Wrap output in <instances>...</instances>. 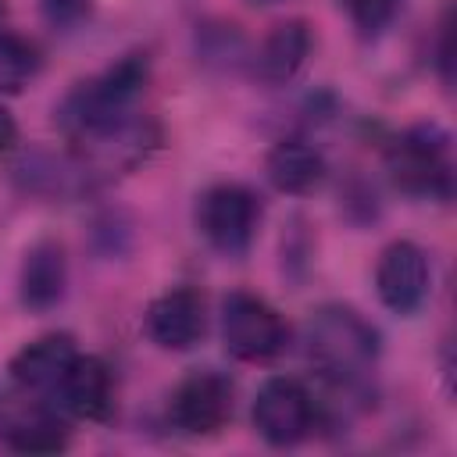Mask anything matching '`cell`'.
<instances>
[{"mask_svg": "<svg viewBox=\"0 0 457 457\" xmlns=\"http://www.w3.org/2000/svg\"><path fill=\"white\" fill-rule=\"evenodd\" d=\"M54 393H57V400L68 414L86 418V421H100V418H107V411L114 403L111 368L93 353H86V357L79 353Z\"/></svg>", "mask_w": 457, "mask_h": 457, "instance_id": "cell-12", "label": "cell"}, {"mask_svg": "<svg viewBox=\"0 0 457 457\" xmlns=\"http://www.w3.org/2000/svg\"><path fill=\"white\" fill-rule=\"evenodd\" d=\"M4 439L18 453H57L68 446V428L50 411H32V414H18L14 421H7Z\"/></svg>", "mask_w": 457, "mask_h": 457, "instance_id": "cell-15", "label": "cell"}, {"mask_svg": "<svg viewBox=\"0 0 457 457\" xmlns=\"http://www.w3.org/2000/svg\"><path fill=\"white\" fill-rule=\"evenodd\" d=\"M403 0H346V11L361 36H382L400 14Z\"/></svg>", "mask_w": 457, "mask_h": 457, "instance_id": "cell-17", "label": "cell"}, {"mask_svg": "<svg viewBox=\"0 0 457 457\" xmlns=\"http://www.w3.org/2000/svg\"><path fill=\"white\" fill-rule=\"evenodd\" d=\"M143 325H146V336L161 350H193L204 339V328H207L204 296L189 286L168 289L146 307Z\"/></svg>", "mask_w": 457, "mask_h": 457, "instance_id": "cell-9", "label": "cell"}, {"mask_svg": "<svg viewBox=\"0 0 457 457\" xmlns=\"http://www.w3.org/2000/svg\"><path fill=\"white\" fill-rule=\"evenodd\" d=\"M221 339L232 357L261 364L286 350L289 328L268 300L253 293H228L221 303Z\"/></svg>", "mask_w": 457, "mask_h": 457, "instance_id": "cell-5", "label": "cell"}, {"mask_svg": "<svg viewBox=\"0 0 457 457\" xmlns=\"http://www.w3.org/2000/svg\"><path fill=\"white\" fill-rule=\"evenodd\" d=\"M75 357H79L75 339L68 332H50L32 339L11 357V378L32 393H54Z\"/></svg>", "mask_w": 457, "mask_h": 457, "instance_id": "cell-11", "label": "cell"}, {"mask_svg": "<svg viewBox=\"0 0 457 457\" xmlns=\"http://www.w3.org/2000/svg\"><path fill=\"white\" fill-rule=\"evenodd\" d=\"M146 82H150V61L143 54H125L104 75L75 86L57 111L64 136L82 146L132 125L139 118L136 107L146 93Z\"/></svg>", "mask_w": 457, "mask_h": 457, "instance_id": "cell-1", "label": "cell"}, {"mask_svg": "<svg viewBox=\"0 0 457 457\" xmlns=\"http://www.w3.org/2000/svg\"><path fill=\"white\" fill-rule=\"evenodd\" d=\"M307 353L328 382H361L378 361V332L346 303H325L307 321Z\"/></svg>", "mask_w": 457, "mask_h": 457, "instance_id": "cell-2", "label": "cell"}, {"mask_svg": "<svg viewBox=\"0 0 457 457\" xmlns=\"http://www.w3.org/2000/svg\"><path fill=\"white\" fill-rule=\"evenodd\" d=\"M36 71H39V50L14 32H0V89L18 93Z\"/></svg>", "mask_w": 457, "mask_h": 457, "instance_id": "cell-16", "label": "cell"}, {"mask_svg": "<svg viewBox=\"0 0 457 457\" xmlns=\"http://www.w3.org/2000/svg\"><path fill=\"white\" fill-rule=\"evenodd\" d=\"M325 157L303 139H282L268 154V179L275 189L307 196L325 182Z\"/></svg>", "mask_w": 457, "mask_h": 457, "instance_id": "cell-14", "label": "cell"}, {"mask_svg": "<svg viewBox=\"0 0 457 457\" xmlns=\"http://www.w3.org/2000/svg\"><path fill=\"white\" fill-rule=\"evenodd\" d=\"M68 289V257L57 239H39L25 250L18 271V296L29 311L43 314L64 300Z\"/></svg>", "mask_w": 457, "mask_h": 457, "instance_id": "cell-10", "label": "cell"}, {"mask_svg": "<svg viewBox=\"0 0 457 457\" xmlns=\"http://www.w3.org/2000/svg\"><path fill=\"white\" fill-rule=\"evenodd\" d=\"M311 25L303 18H289V21H278L257 46L253 54V71L271 82V86H282L289 79H296V71L307 64L311 57Z\"/></svg>", "mask_w": 457, "mask_h": 457, "instance_id": "cell-13", "label": "cell"}, {"mask_svg": "<svg viewBox=\"0 0 457 457\" xmlns=\"http://www.w3.org/2000/svg\"><path fill=\"white\" fill-rule=\"evenodd\" d=\"M318 421V403L311 389L289 375H275L257 389L253 400V428L271 446H296L311 436Z\"/></svg>", "mask_w": 457, "mask_h": 457, "instance_id": "cell-6", "label": "cell"}, {"mask_svg": "<svg viewBox=\"0 0 457 457\" xmlns=\"http://www.w3.org/2000/svg\"><path fill=\"white\" fill-rule=\"evenodd\" d=\"M250 4H275V0H250Z\"/></svg>", "mask_w": 457, "mask_h": 457, "instance_id": "cell-21", "label": "cell"}, {"mask_svg": "<svg viewBox=\"0 0 457 457\" xmlns=\"http://www.w3.org/2000/svg\"><path fill=\"white\" fill-rule=\"evenodd\" d=\"M14 136H18V125H14V118H11L4 107H0V154H4V150L14 143Z\"/></svg>", "mask_w": 457, "mask_h": 457, "instance_id": "cell-20", "label": "cell"}, {"mask_svg": "<svg viewBox=\"0 0 457 457\" xmlns=\"http://www.w3.org/2000/svg\"><path fill=\"white\" fill-rule=\"evenodd\" d=\"M386 168L396 189L428 200H450L453 193V157L450 132L436 121L411 125L386 150Z\"/></svg>", "mask_w": 457, "mask_h": 457, "instance_id": "cell-3", "label": "cell"}, {"mask_svg": "<svg viewBox=\"0 0 457 457\" xmlns=\"http://www.w3.org/2000/svg\"><path fill=\"white\" fill-rule=\"evenodd\" d=\"M39 7H43V18L61 32L79 29L93 14V0H39Z\"/></svg>", "mask_w": 457, "mask_h": 457, "instance_id": "cell-18", "label": "cell"}, {"mask_svg": "<svg viewBox=\"0 0 457 457\" xmlns=\"http://www.w3.org/2000/svg\"><path fill=\"white\" fill-rule=\"evenodd\" d=\"M428 282H432L428 257L418 243L400 239L382 250L378 268H375V289H378V300L386 303V311L414 314L428 296Z\"/></svg>", "mask_w": 457, "mask_h": 457, "instance_id": "cell-8", "label": "cell"}, {"mask_svg": "<svg viewBox=\"0 0 457 457\" xmlns=\"http://www.w3.org/2000/svg\"><path fill=\"white\" fill-rule=\"evenodd\" d=\"M450 36H453V25H450V14L443 18L439 25V46H436V64H439V79L450 86L453 82V46H450Z\"/></svg>", "mask_w": 457, "mask_h": 457, "instance_id": "cell-19", "label": "cell"}, {"mask_svg": "<svg viewBox=\"0 0 457 457\" xmlns=\"http://www.w3.org/2000/svg\"><path fill=\"white\" fill-rule=\"evenodd\" d=\"M168 414H171V425L186 436L221 432L232 418V378L214 368L186 375L171 393Z\"/></svg>", "mask_w": 457, "mask_h": 457, "instance_id": "cell-7", "label": "cell"}, {"mask_svg": "<svg viewBox=\"0 0 457 457\" xmlns=\"http://www.w3.org/2000/svg\"><path fill=\"white\" fill-rule=\"evenodd\" d=\"M261 225V196L239 182H218L196 200L200 236L225 257H243Z\"/></svg>", "mask_w": 457, "mask_h": 457, "instance_id": "cell-4", "label": "cell"}]
</instances>
